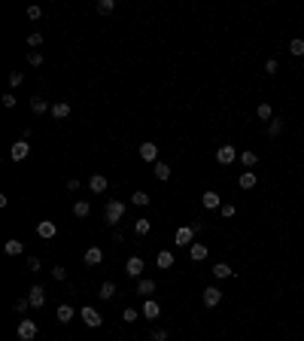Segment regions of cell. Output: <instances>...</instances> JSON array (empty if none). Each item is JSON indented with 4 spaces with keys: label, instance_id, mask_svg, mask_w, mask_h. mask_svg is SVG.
Listing matches in <instances>:
<instances>
[{
    "label": "cell",
    "instance_id": "obj_1",
    "mask_svg": "<svg viewBox=\"0 0 304 341\" xmlns=\"http://www.w3.org/2000/svg\"><path fill=\"white\" fill-rule=\"evenodd\" d=\"M125 207H128V204H125V201H106V223H110V226H119V220L125 217Z\"/></svg>",
    "mask_w": 304,
    "mask_h": 341
},
{
    "label": "cell",
    "instance_id": "obj_2",
    "mask_svg": "<svg viewBox=\"0 0 304 341\" xmlns=\"http://www.w3.org/2000/svg\"><path fill=\"white\" fill-rule=\"evenodd\" d=\"M34 338H37V323L31 317L19 320V341H34Z\"/></svg>",
    "mask_w": 304,
    "mask_h": 341
},
{
    "label": "cell",
    "instance_id": "obj_3",
    "mask_svg": "<svg viewBox=\"0 0 304 341\" xmlns=\"http://www.w3.org/2000/svg\"><path fill=\"white\" fill-rule=\"evenodd\" d=\"M79 317H82V323H85V326H92V329H98V326H101V323H103V317H101V311H95V308H92V304H88V308H82V311H79Z\"/></svg>",
    "mask_w": 304,
    "mask_h": 341
},
{
    "label": "cell",
    "instance_id": "obj_4",
    "mask_svg": "<svg viewBox=\"0 0 304 341\" xmlns=\"http://www.w3.org/2000/svg\"><path fill=\"white\" fill-rule=\"evenodd\" d=\"M235 158H237V147H231V143H222V147L216 150V161H219V165H231Z\"/></svg>",
    "mask_w": 304,
    "mask_h": 341
},
{
    "label": "cell",
    "instance_id": "obj_5",
    "mask_svg": "<svg viewBox=\"0 0 304 341\" xmlns=\"http://www.w3.org/2000/svg\"><path fill=\"white\" fill-rule=\"evenodd\" d=\"M201 302L207 304V308H216V304L222 302V290L219 286H207V290L201 293Z\"/></svg>",
    "mask_w": 304,
    "mask_h": 341
},
{
    "label": "cell",
    "instance_id": "obj_6",
    "mask_svg": "<svg viewBox=\"0 0 304 341\" xmlns=\"http://www.w3.org/2000/svg\"><path fill=\"white\" fill-rule=\"evenodd\" d=\"M192 238H195V228H192V226H180V228H176V235H173V244L192 247Z\"/></svg>",
    "mask_w": 304,
    "mask_h": 341
},
{
    "label": "cell",
    "instance_id": "obj_7",
    "mask_svg": "<svg viewBox=\"0 0 304 341\" xmlns=\"http://www.w3.org/2000/svg\"><path fill=\"white\" fill-rule=\"evenodd\" d=\"M37 235H40L43 241H49V238L58 235V226L52 223V220H40V223H37Z\"/></svg>",
    "mask_w": 304,
    "mask_h": 341
},
{
    "label": "cell",
    "instance_id": "obj_8",
    "mask_svg": "<svg viewBox=\"0 0 304 341\" xmlns=\"http://www.w3.org/2000/svg\"><path fill=\"white\" fill-rule=\"evenodd\" d=\"M28 152H31V147H28V140H15V143H12V150H9V155H12V161H25V158H28Z\"/></svg>",
    "mask_w": 304,
    "mask_h": 341
},
{
    "label": "cell",
    "instance_id": "obj_9",
    "mask_svg": "<svg viewBox=\"0 0 304 341\" xmlns=\"http://www.w3.org/2000/svg\"><path fill=\"white\" fill-rule=\"evenodd\" d=\"M201 204H204L207 210H216V207H222V195L210 189V192H204V195H201Z\"/></svg>",
    "mask_w": 304,
    "mask_h": 341
},
{
    "label": "cell",
    "instance_id": "obj_10",
    "mask_svg": "<svg viewBox=\"0 0 304 341\" xmlns=\"http://www.w3.org/2000/svg\"><path fill=\"white\" fill-rule=\"evenodd\" d=\"M28 299H31V308H43V304H46V290H43V286H31Z\"/></svg>",
    "mask_w": 304,
    "mask_h": 341
},
{
    "label": "cell",
    "instance_id": "obj_11",
    "mask_svg": "<svg viewBox=\"0 0 304 341\" xmlns=\"http://www.w3.org/2000/svg\"><path fill=\"white\" fill-rule=\"evenodd\" d=\"M140 158L143 161H152V165H155V158H158V147H155V143H140Z\"/></svg>",
    "mask_w": 304,
    "mask_h": 341
},
{
    "label": "cell",
    "instance_id": "obj_12",
    "mask_svg": "<svg viewBox=\"0 0 304 341\" xmlns=\"http://www.w3.org/2000/svg\"><path fill=\"white\" fill-rule=\"evenodd\" d=\"M140 271H143V259L140 256H131L128 262H125V274L128 277H140Z\"/></svg>",
    "mask_w": 304,
    "mask_h": 341
},
{
    "label": "cell",
    "instance_id": "obj_13",
    "mask_svg": "<svg viewBox=\"0 0 304 341\" xmlns=\"http://www.w3.org/2000/svg\"><path fill=\"white\" fill-rule=\"evenodd\" d=\"M213 277L228 280V277H235V268H231L228 262H216V265H213Z\"/></svg>",
    "mask_w": 304,
    "mask_h": 341
},
{
    "label": "cell",
    "instance_id": "obj_14",
    "mask_svg": "<svg viewBox=\"0 0 304 341\" xmlns=\"http://www.w3.org/2000/svg\"><path fill=\"white\" fill-rule=\"evenodd\" d=\"M256 183H259L256 171H243V174L237 177V186H240V189H256Z\"/></svg>",
    "mask_w": 304,
    "mask_h": 341
},
{
    "label": "cell",
    "instance_id": "obj_15",
    "mask_svg": "<svg viewBox=\"0 0 304 341\" xmlns=\"http://www.w3.org/2000/svg\"><path fill=\"white\" fill-rule=\"evenodd\" d=\"M82 259H85V265H101L103 262V250L101 247H88Z\"/></svg>",
    "mask_w": 304,
    "mask_h": 341
},
{
    "label": "cell",
    "instance_id": "obj_16",
    "mask_svg": "<svg viewBox=\"0 0 304 341\" xmlns=\"http://www.w3.org/2000/svg\"><path fill=\"white\" fill-rule=\"evenodd\" d=\"M173 262H176V259H173V253H170V250H162V253L155 256V265L162 268V271H165V268H173Z\"/></svg>",
    "mask_w": 304,
    "mask_h": 341
},
{
    "label": "cell",
    "instance_id": "obj_17",
    "mask_svg": "<svg viewBox=\"0 0 304 341\" xmlns=\"http://www.w3.org/2000/svg\"><path fill=\"white\" fill-rule=\"evenodd\" d=\"M158 314H162V304H158L155 299H149L146 304H143V317H146V320H155Z\"/></svg>",
    "mask_w": 304,
    "mask_h": 341
},
{
    "label": "cell",
    "instance_id": "obj_18",
    "mask_svg": "<svg viewBox=\"0 0 304 341\" xmlns=\"http://www.w3.org/2000/svg\"><path fill=\"white\" fill-rule=\"evenodd\" d=\"M22 250H25V244H22L19 238H9V241L3 244V253H6V256H19Z\"/></svg>",
    "mask_w": 304,
    "mask_h": 341
},
{
    "label": "cell",
    "instance_id": "obj_19",
    "mask_svg": "<svg viewBox=\"0 0 304 341\" xmlns=\"http://www.w3.org/2000/svg\"><path fill=\"white\" fill-rule=\"evenodd\" d=\"M88 189H92V192H106V177H103V174H92Z\"/></svg>",
    "mask_w": 304,
    "mask_h": 341
},
{
    "label": "cell",
    "instance_id": "obj_20",
    "mask_svg": "<svg viewBox=\"0 0 304 341\" xmlns=\"http://www.w3.org/2000/svg\"><path fill=\"white\" fill-rule=\"evenodd\" d=\"M189 256H192V262H204L207 259V247L204 244H192L189 247Z\"/></svg>",
    "mask_w": 304,
    "mask_h": 341
},
{
    "label": "cell",
    "instance_id": "obj_21",
    "mask_svg": "<svg viewBox=\"0 0 304 341\" xmlns=\"http://www.w3.org/2000/svg\"><path fill=\"white\" fill-rule=\"evenodd\" d=\"M137 293H140V296H152V293H155V280L140 277V280H137Z\"/></svg>",
    "mask_w": 304,
    "mask_h": 341
},
{
    "label": "cell",
    "instance_id": "obj_22",
    "mask_svg": "<svg viewBox=\"0 0 304 341\" xmlns=\"http://www.w3.org/2000/svg\"><path fill=\"white\" fill-rule=\"evenodd\" d=\"M31 110L37 113V116H43L46 110H52V107H49V101H46V98H31Z\"/></svg>",
    "mask_w": 304,
    "mask_h": 341
},
{
    "label": "cell",
    "instance_id": "obj_23",
    "mask_svg": "<svg viewBox=\"0 0 304 341\" xmlns=\"http://www.w3.org/2000/svg\"><path fill=\"white\" fill-rule=\"evenodd\" d=\"M240 165H243V168H256V165H259V155H256L253 150H243V152H240Z\"/></svg>",
    "mask_w": 304,
    "mask_h": 341
},
{
    "label": "cell",
    "instance_id": "obj_24",
    "mask_svg": "<svg viewBox=\"0 0 304 341\" xmlns=\"http://www.w3.org/2000/svg\"><path fill=\"white\" fill-rule=\"evenodd\" d=\"M52 116H55V119H64V116H70V104H67V101H58V104H52Z\"/></svg>",
    "mask_w": 304,
    "mask_h": 341
},
{
    "label": "cell",
    "instance_id": "obj_25",
    "mask_svg": "<svg viewBox=\"0 0 304 341\" xmlns=\"http://www.w3.org/2000/svg\"><path fill=\"white\" fill-rule=\"evenodd\" d=\"M283 125H286V119H271V122H268V134H271V137H280L283 134Z\"/></svg>",
    "mask_w": 304,
    "mask_h": 341
},
{
    "label": "cell",
    "instance_id": "obj_26",
    "mask_svg": "<svg viewBox=\"0 0 304 341\" xmlns=\"http://www.w3.org/2000/svg\"><path fill=\"white\" fill-rule=\"evenodd\" d=\"M256 116H259L262 122H271V119H274V110H271V104H259V107H256Z\"/></svg>",
    "mask_w": 304,
    "mask_h": 341
},
{
    "label": "cell",
    "instance_id": "obj_27",
    "mask_svg": "<svg viewBox=\"0 0 304 341\" xmlns=\"http://www.w3.org/2000/svg\"><path fill=\"white\" fill-rule=\"evenodd\" d=\"M73 308H70V304H58V323H70V320H73Z\"/></svg>",
    "mask_w": 304,
    "mask_h": 341
},
{
    "label": "cell",
    "instance_id": "obj_28",
    "mask_svg": "<svg viewBox=\"0 0 304 341\" xmlns=\"http://www.w3.org/2000/svg\"><path fill=\"white\" fill-rule=\"evenodd\" d=\"M152 174H155V180H168V177H170V168L165 165V161H155V168H152Z\"/></svg>",
    "mask_w": 304,
    "mask_h": 341
},
{
    "label": "cell",
    "instance_id": "obj_29",
    "mask_svg": "<svg viewBox=\"0 0 304 341\" xmlns=\"http://www.w3.org/2000/svg\"><path fill=\"white\" fill-rule=\"evenodd\" d=\"M289 55H295V58H301V55H304V40H301V37L289 40Z\"/></svg>",
    "mask_w": 304,
    "mask_h": 341
},
{
    "label": "cell",
    "instance_id": "obj_30",
    "mask_svg": "<svg viewBox=\"0 0 304 341\" xmlns=\"http://www.w3.org/2000/svg\"><path fill=\"white\" fill-rule=\"evenodd\" d=\"M88 213H92V204H88V201H76L73 204V217L82 220V217H88Z\"/></svg>",
    "mask_w": 304,
    "mask_h": 341
},
{
    "label": "cell",
    "instance_id": "obj_31",
    "mask_svg": "<svg viewBox=\"0 0 304 341\" xmlns=\"http://www.w3.org/2000/svg\"><path fill=\"white\" fill-rule=\"evenodd\" d=\"M101 299H113L116 296V283H110V280H103L101 283V293H98Z\"/></svg>",
    "mask_w": 304,
    "mask_h": 341
},
{
    "label": "cell",
    "instance_id": "obj_32",
    "mask_svg": "<svg viewBox=\"0 0 304 341\" xmlns=\"http://www.w3.org/2000/svg\"><path fill=\"white\" fill-rule=\"evenodd\" d=\"M116 9V0H98V12L101 15H110Z\"/></svg>",
    "mask_w": 304,
    "mask_h": 341
},
{
    "label": "cell",
    "instance_id": "obj_33",
    "mask_svg": "<svg viewBox=\"0 0 304 341\" xmlns=\"http://www.w3.org/2000/svg\"><path fill=\"white\" fill-rule=\"evenodd\" d=\"M131 204L146 207V204H149V192H134V195H131Z\"/></svg>",
    "mask_w": 304,
    "mask_h": 341
},
{
    "label": "cell",
    "instance_id": "obj_34",
    "mask_svg": "<svg viewBox=\"0 0 304 341\" xmlns=\"http://www.w3.org/2000/svg\"><path fill=\"white\" fill-rule=\"evenodd\" d=\"M122 320H125V323H137V320H140V311H137V308H125V311H122Z\"/></svg>",
    "mask_w": 304,
    "mask_h": 341
},
{
    "label": "cell",
    "instance_id": "obj_35",
    "mask_svg": "<svg viewBox=\"0 0 304 341\" xmlns=\"http://www.w3.org/2000/svg\"><path fill=\"white\" fill-rule=\"evenodd\" d=\"M149 228H152L149 220H137V223H134V231H137V235H149Z\"/></svg>",
    "mask_w": 304,
    "mask_h": 341
},
{
    "label": "cell",
    "instance_id": "obj_36",
    "mask_svg": "<svg viewBox=\"0 0 304 341\" xmlns=\"http://www.w3.org/2000/svg\"><path fill=\"white\" fill-rule=\"evenodd\" d=\"M28 308H31V299H15V304H12V311H15V314H25Z\"/></svg>",
    "mask_w": 304,
    "mask_h": 341
},
{
    "label": "cell",
    "instance_id": "obj_37",
    "mask_svg": "<svg viewBox=\"0 0 304 341\" xmlns=\"http://www.w3.org/2000/svg\"><path fill=\"white\" fill-rule=\"evenodd\" d=\"M28 64L31 67H40L43 64V52H28Z\"/></svg>",
    "mask_w": 304,
    "mask_h": 341
},
{
    "label": "cell",
    "instance_id": "obj_38",
    "mask_svg": "<svg viewBox=\"0 0 304 341\" xmlns=\"http://www.w3.org/2000/svg\"><path fill=\"white\" fill-rule=\"evenodd\" d=\"M277 70H280V64H277V58H268V61H265V74H268V76H274V74H277Z\"/></svg>",
    "mask_w": 304,
    "mask_h": 341
},
{
    "label": "cell",
    "instance_id": "obj_39",
    "mask_svg": "<svg viewBox=\"0 0 304 341\" xmlns=\"http://www.w3.org/2000/svg\"><path fill=\"white\" fill-rule=\"evenodd\" d=\"M28 46H43V34H40V31H34L31 37H28Z\"/></svg>",
    "mask_w": 304,
    "mask_h": 341
},
{
    "label": "cell",
    "instance_id": "obj_40",
    "mask_svg": "<svg viewBox=\"0 0 304 341\" xmlns=\"http://www.w3.org/2000/svg\"><path fill=\"white\" fill-rule=\"evenodd\" d=\"M22 79H25V76L19 74V70H12V74H9V85H12V88H19V85H22Z\"/></svg>",
    "mask_w": 304,
    "mask_h": 341
},
{
    "label": "cell",
    "instance_id": "obj_41",
    "mask_svg": "<svg viewBox=\"0 0 304 341\" xmlns=\"http://www.w3.org/2000/svg\"><path fill=\"white\" fill-rule=\"evenodd\" d=\"M235 210H237L235 204H222V207H219V213H222L225 220H231V217H235Z\"/></svg>",
    "mask_w": 304,
    "mask_h": 341
},
{
    "label": "cell",
    "instance_id": "obj_42",
    "mask_svg": "<svg viewBox=\"0 0 304 341\" xmlns=\"http://www.w3.org/2000/svg\"><path fill=\"white\" fill-rule=\"evenodd\" d=\"M52 277H55V280H67V268L55 265V268H52Z\"/></svg>",
    "mask_w": 304,
    "mask_h": 341
},
{
    "label": "cell",
    "instance_id": "obj_43",
    "mask_svg": "<svg viewBox=\"0 0 304 341\" xmlns=\"http://www.w3.org/2000/svg\"><path fill=\"white\" fill-rule=\"evenodd\" d=\"M40 15H43V9H40V6H28V19H34V22H37Z\"/></svg>",
    "mask_w": 304,
    "mask_h": 341
},
{
    "label": "cell",
    "instance_id": "obj_44",
    "mask_svg": "<svg viewBox=\"0 0 304 341\" xmlns=\"http://www.w3.org/2000/svg\"><path fill=\"white\" fill-rule=\"evenodd\" d=\"M152 341H168V332L165 329H152Z\"/></svg>",
    "mask_w": 304,
    "mask_h": 341
},
{
    "label": "cell",
    "instance_id": "obj_45",
    "mask_svg": "<svg viewBox=\"0 0 304 341\" xmlns=\"http://www.w3.org/2000/svg\"><path fill=\"white\" fill-rule=\"evenodd\" d=\"M28 271H40V259H37V256L28 259Z\"/></svg>",
    "mask_w": 304,
    "mask_h": 341
},
{
    "label": "cell",
    "instance_id": "obj_46",
    "mask_svg": "<svg viewBox=\"0 0 304 341\" xmlns=\"http://www.w3.org/2000/svg\"><path fill=\"white\" fill-rule=\"evenodd\" d=\"M3 107H15V95H12V92L3 95Z\"/></svg>",
    "mask_w": 304,
    "mask_h": 341
},
{
    "label": "cell",
    "instance_id": "obj_47",
    "mask_svg": "<svg viewBox=\"0 0 304 341\" xmlns=\"http://www.w3.org/2000/svg\"><path fill=\"white\" fill-rule=\"evenodd\" d=\"M67 189H70V192L79 189V180H76V177H70V180H67Z\"/></svg>",
    "mask_w": 304,
    "mask_h": 341
},
{
    "label": "cell",
    "instance_id": "obj_48",
    "mask_svg": "<svg viewBox=\"0 0 304 341\" xmlns=\"http://www.w3.org/2000/svg\"><path fill=\"white\" fill-rule=\"evenodd\" d=\"M113 244H125V235H122V231H119V228L113 231Z\"/></svg>",
    "mask_w": 304,
    "mask_h": 341
}]
</instances>
